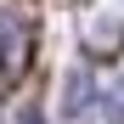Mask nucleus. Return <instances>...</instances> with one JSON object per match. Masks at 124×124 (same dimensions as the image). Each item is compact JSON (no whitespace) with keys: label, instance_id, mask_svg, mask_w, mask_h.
I'll list each match as a JSON object with an SVG mask.
<instances>
[{"label":"nucleus","instance_id":"obj_2","mask_svg":"<svg viewBox=\"0 0 124 124\" xmlns=\"http://www.w3.org/2000/svg\"><path fill=\"white\" fill-rule=\"evenodd\" d=\"M85 107H90V73H85V68H73V73H68V85H62V113L79 118Z\"/></svg>","mask_w":124,"mask_h":124},{"label":"nucleus","instance_id":"obj_5","mask_svg":"<svg viewBox=\"0 0 124 124\" xmlns=\"http://www.w3.org/2000/svg\"><path fill=\"white\" fill-rule=\"evenodd\" d=\"M17 124H45V118H39V113L28 107V113H17Z\"/></svg>","mask_w":124,"mask_h":124},{"label":"nucleus","instance_id":"obj_4","mask_svg":"<svg viewBox=\"0 0 124 124\" xmlns=\"http://www.w3.org/2000/svg\"><path fill=\"white\" fill-rule=\"evenodd\" d=\"M107 124H124V73H118V85L107 90Z\"/></svg>","mask_w":124,"mask_h":124},{"label":"nucleus","instance_id":"obj_1","mask_svg":"<svg viewBox=\"0 0 124 124\" xmlns=\"http://www.w3.org/2000/svg\"><path fill=\"white\" fill-rule=\"evenodd\" d=\"M23 62H28V23H17V17H0V96L17 85Z\"/></svg>","mask_w":124,"mask_h":124},{"label":"nucleus","instance_id":"obj_3","mask_svg":"<svg viewBox=\"0 0 124 124\" xmlns=\"http://www.w3.org/2000/svg\"><path fill=\"white\" fill-rule=\"evenodd\" d=\"M90 45H96V51H118V45H124V28H113V23H101V28L90 34Z\"/></svg>","mask_w":124,"mask_h":124}]
</instances>
